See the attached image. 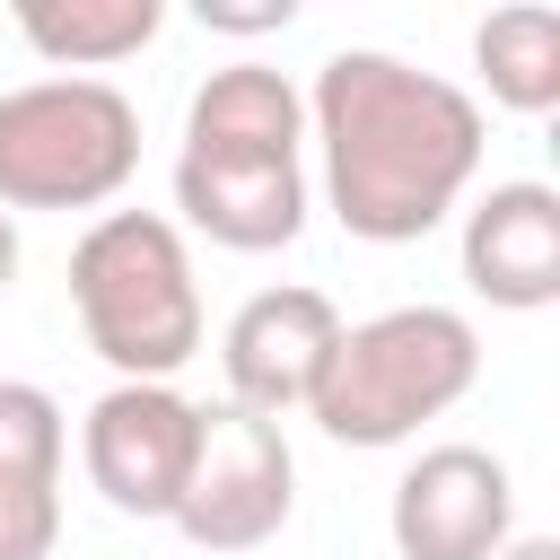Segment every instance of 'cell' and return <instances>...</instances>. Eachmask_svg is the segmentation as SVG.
<instances>
[{
  "instance_id": "obj_5",
  "label": "cell",
  "mask_w": 560,
  "mask_h": 560,
  "mask_svg": "<svg viewBox=\"0 0 560 560\" xmlns=\"http://www.w3.org/2000/svg\"><path fill=\"white\" fill-rule=\"evenodd\" d=\"M298 508V455L280 438V420L236 411V402H201V446L175 499V534L201 551H262Z\"/></svg>"
},
{
  "instance_id": "obj_7",
  "label": "cell",
  "mask_w": 560,
  "mask_h": 560,
  "mask_svg": "<svg viewBox=\"0 0 560 560\" xmlns=\"http://www.w3.org/2000/svg\"><path fill=\"white\" fill-rule=\"evenodd\" d=\"M385 534L402 560H499L516 534V481L490 446H429L402 464Z\"/></svg>"
},
{
  "instance_id": "obj_8",
  "label": "cell",
  "mask_w": 560,
  "mask_h": 560,
  "mask_svg": "<svg viewBox=\"0 0 560 560\" xmlns=\"http://www.w3.org/2000/svg\"><path fill=\"white\" fill-rule=\"evenodd\" d=\"M332 341H341V306H332L324 289H298V280H289V289H254V298L228 315V332H219L228 402H236V411H262V420L306 411L315 385H324Z\"/></svg>"
},
{
  "instance_id": "obj_3",
  "label": "cell",
  "mask_w": 560,
  "mask_h": 560,
  "mask_svg": "<svg viewBox=\"0 0 560 560\" xmlns=\"http://www.w3.org/2000/svg\"><path fill=\"white\" fill-rule=\"evenodd\" d=\"M481 385V332L455 306H385L368 324H341L324 385L306 402V420L332 446H402L420 438V420L455 411Z\"/></svg>"
},
{
  "instance_id": "obj_4",
  "label": "cell",
  "mask_w": 560,
  "mask_h": 560,
  "mask_svg": "<svg viewBox=\"0 0 560 560\" xmlns=\"http://www.w3.org/2000/svg\"><path fill=\"white\" fill-rule=\"evenodd\" d=\"M140 175V105L114 79H26L0 96V210H105Z\"/></svg>"
},
{
  "instance_id": "obj_17",
  "label": "cell",
  "mask_w": 560,
  "mask_h": 560,
  "mask_svg": "<svg viewBox=\"0 0 560 560\" xmlns=\"http://www.w3.org/2000/svg\"><path fill=\"white\" fill-rule=\"evenodd\" d=\"M9 280H18V219L0 210V298H9Z\"/></svg>"
},
{
  "instance_id": "obj_6",
  "label": "cell",
  "mask_w": 560,
  "mask_h": 560,
  "mask_svg": "<svg viewBox=\"0 0 560 560\" xmlns=\"http://www.w3.org/2000/svg\"><path fill=\"white\" fill-rule=\"evenodd\" d=\"M192 446H201V402L175 385H105L79 420L88 490L114 516H175Z\"/></svg>"
},
{
  "instance_id": "obj_15",
  "label": "cell",
  "mask_w": 560,
  "mask_h": 560,
  "mask_svg": "<svg viewBox=\"0 0 560 560\" xmlns=\"http://www.w3.org/2000/svg\"><path fill=\"white\" fill-rule=\"evenodd\" d=\"M192 18H201V26H219V35H289V26H298V0H262V9H228V0H201Z\"/></svg>"
},
{
  "instance_id": "obj_2",
  "label": "cell",
  "mask_w": 560,
  "mask_h": 560,
  "mask_svg": "<svg viewBox=\"0 0 560 560\" xmlns=\"http://www.w3.org/2000/svg\"><path fill=\"white\" fill-rule=\"evenodd\" d=\"M70 306L114 385H175L201 350V280L166 210H105L70 245Z\"/></svg>"
},
{
  "instance_id": "obj_14",
  "label": "cell",
  "mask_w": 560,
  "mask_h": 560,
  "mask_svg": "<svg viewBox=\"0 0 560 560\" xmlns=\"http://www.w3.org/2000/svg\"><path fill=\"white\" fill-rule=\"evenodd\" d=\"M472 70H481L490 105H508V114H551V105H560V9H534V0L490 9V18L472 26Z\"/></svg>"
},
{
  "instance_id": "obj_10",
  "label": "cell",
  "mask_w": 560,
  "mask_h": 560,
  "mask_svg": "<svg viewBox=\"0 0 560 560\" xmlns=\"http://www.w3.org/2000/svg\"><path fill=\"white\" fill-rule=\"evenodd\" d=\"M464 280L508 315H542L560 298V192L551 184H490L464 210Z\"/></svg>"
},
{
  "instance_id": "obj_1",
  "label": "cell",
  "mask_w": 560,
  "mask_h": 560,
  "mask_svg": "<svg viewBox=\"0 0 560 560\" xmlns=\"http://www.w3.org/2000/svg\"><path fill=\"white\" fill-rule=\"evenodd\" d=\"M324 201L359 245H420L481 175V105L376 44H350L306 88Z\"/></svg>"
},
{
  "instance_id": "obj_11",
  "label": "cell",
  "mask_w": 560,
  "mask_h": 560,
  "mask_svg": "<svg viewBox=\"0 0 560 560\" xmlns=\"http://www.w3.org/2000/svg\"><path fill=\"white\" fill-rule=\"evenodd\" d=\"M61 455H70L61 402L26 376H0V560H52V542H61Z\"/></svg>"
},
{
  "instance_id": "obj_16",
  "label": "cell",
  "mask_w": 560,
  "mask_h": 560,
  "mask_svg": "<svg viewBox=\"0 0 560 560\" xmlns=\"http://www.w3.org/2000/svg\"><path fill=\"white\" fill-rule=\"evenodd\" d=\"M499 560H560V534H508Z\"/></svg>"
},
{
  "instance_id": "obj_13",
  "label": "cell",
  "mask_w": 560,
  "mask_h": 560,
  "mask_svg": "<svg viewBox=\"0 0 560 560\" xmlns=\"http://www.w3.org/2000/svg\"><path fill=\"white\" fill-rule=\"evenodd\" d=\"M166 26L158 0H18V35L61 70V79H96L131 52H149Z\"/></svg>"
},
{
  "instance_id": "obj_12",
  "label": "cell",
  "mask_w": 560,
  "mask_h": 560,
  "mask_svg": "<svg viewBox=\"0 0 560 560\" xmlns=\"http://www.w3.org/2000/svg\"><path fill=\"white\" fill-rule=\"evenodd\" d=\"M298 140H306V96L262 61L210 70L184 105V149L210 158H298Z\"/></svg>"
},
{
  "instance_id": "obj_9",
  "label": "cell",
  "mask_w": 560,
  "mask_h": 560,
  "mask_svg": "<svg viewBox=\"0 0 560 560\" xmlns=\"http://www.w3.org/2000/svg\"><path fill=\"white\" fill-rule=\"evenodd\" d=\"M175 210L192 236L228 245V254H280L306 228V166L298 158H210L184 149L175 158Z\"/></svg>"
}]
</instances>
